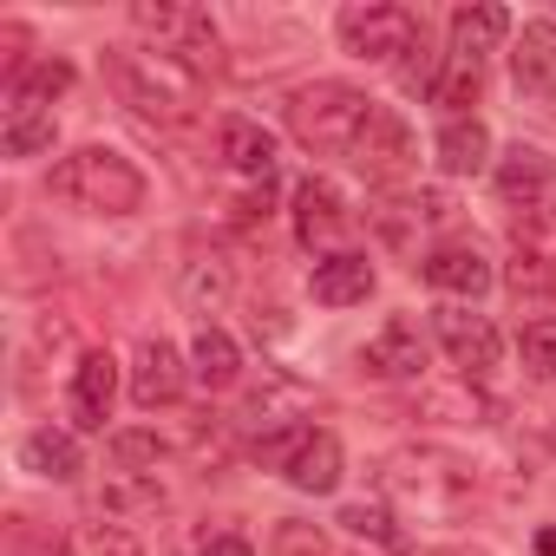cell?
Wrapping results in <instances>:
<instances>
[{"label":"cell","mask_w":556,"mask_h":556,"mask_svg":"<svg viewBox=\"0 0 556 556\" xmlns=\"http://www.w3.org/2000/svg\"><path fill=\"white\" fill-rule=\"evenodd\" d=\"M315 302L321 308H361L367 295H374V262L361 255V249H341V255H328V262H315Z\"/></svg>","instance_id":"18"},{"label":"cell","mask_w":556,"mask_h":556,"mask_svg":"<svg viewBox=\"0 0 556 556\" xmlns=\"http://www.w3.org/2000/svg\"><path fill=\"white\" fill-rule=\"evenodd\" d=\"M190 380H197L203 393H229V387L242 380V348H236V334H223L216 321L197 328V341H190Z\"/></svg>","instance_id":"20"},{"label":"cell","mask_w":556,"mask_h":556,"mask_svg":"<svg viewBox=\"0 0 556 556\" xmlns=\"http://www.w3.org/2000/svg\"><path fill=\"white\" fill-rule=\"evenodd\" d=\"M517 354H523V374H536V380H556V315H536V321H523V334H517Z\"/></svg>","instance_id":"30"},{"label":"cell","mask_w":556,"mask_h":556,"mask_svg":"<svg viewBox=\"0 0 556 556\" xmlns=\"http://www.w3.org/2000/svg\"><path fill=\"white\" fill-rule=\"evenodd\" d=\"M380 491H387V504H400V517L458 523L478 497V465L445 445H406L380 465Z\"/></svg>","instance_id":"1"},{"label":"cell","mask_w":556,"mask_h":556,"mask_svg":"<svg viewBox=\"0 0 556 556\" xmlns=\"http://www.w3.org/2000/svg\"><path fill=\"white\" fill-rule=\"evenodd\" d=\"M413 131H406V118L400 112H374V125L361 131V144H354V164L367 170V177H380V184H393V177H406L413 170Z\"/></svg>","instance_id":"13"},{"label":"cell","mask_w":556,"mask_h":556,"mask_svg":"<svg viewBox=\"0 0 556 556\" xmlns=\"http://www.w3.org/2000/svg\"><path fill=\"white\" fill-rule=\"evenodd\" d=\"M302 413H308V387H302V380H289V374H262V387L242 400L236 426H249L255 439H275V432H302V426H295Z\"/></svg>","instance_id":"10"},{"label":"cell","mask_w":556,"mask_h":556,"mask_svg":"<svg viewBox=\"0 0 556 556\" xmlns=\"http://www.w3.org/2000/svg\"><path fill=\"white\" fill-rule=\"evenodd\" d=\"M170 504V484L157 471H118L105 491H99V510L105 523H125V517H144V510H164Z\"/></svg>","instance_id":"25"},{"label":"cell","mask_w":556,"mask_h":556,"mask_svg":"<svg viewBox=\"0 0 556 556\" xmlns=\"http://www.w3.org/2000/svg\"><path fill=\"white\" fill-rule=\"evenodd\" d=\"M432 164L445 177H478L491 170V131L478 118H445V131L432 138Z\"/></svg>","instance_id":"19"},{"label":"cell","mask_w":556,"mask_h":556,"mask_svg":"<svg viewBox=\"0 0 556 556\" xmlns=\"http://www.w3.org/2000/svg\"><path fill=\"white\" fill-rule=\"evenodd\" d=\"M374 99L361 92V86H341V79H315V86H302L295 99H289V131L308 144V151H321V157H354V144H361V131L374 125Z\"/></svg>","instance_id":"4"},{"label":"cell","mask_w":556,"mask_h":556,"mask_svg":"<svg viewBox=\"0 0 556 556\" xmlns=\"http://www.w3.org/2000/svg\"><path fill=\"white\" fill-rule=\"evenodd\" d=\"M60 92H73V66H66V60H34V66H21V73H14L8 105L53 112V99H60Z\"/></svg>","instance_id":"26"},{"label":"cell","mask_w":556,"mask_h":556,"mask_svg":"<svg viewBox=\"0 0 556 556\" xmlns=\"http://www.w3.org/2000/svg\"><path fill=\"white\" fill-rule=\"evenodd\" d=\"M341 47L367 66H393L400 53H419L426 47V21L413 8H393V0H367V8H341L334 21Z\"/></svg>","instance_id":"5"},{"label":"cell","mask_w":556,"mask_h":556,"mask_svg":"<svg viewBox=\"0 0 556 556\" xmlns=\"http://www.w3.org/2000/svg\"><path fill=\"white\" fill-rule=\"evenodd\" d=\"M491 177H497V197H504V203L536 210V203L549 197V184H556V157H549L543 144H510V151L491 164Z\"/></svg>","instance_id":"15"},{"label":"cell","mask_w":556,"mask_h":556,"mask_svg":"<svg viewBox=\"0 0 556 556\" xmlns=\"http://www.w3.org/2000/svg\"><path fill=\"white\" fill-rule=\"evenodd\" d=\"M177 295H184V308L190 315H203V328H210V315H223L229 308V295H236V268L210 249H197L190 262H184V275H177Z\"/></svg>","instance_id":"17"},{"label":"cell","mask_w":556,"mask_h":556,"mask_svg":"<svg viewBox=\"0 0 556 556\" xmlns=\"http://www.w3.org/2000/svg\"><path fill=\"white\" fill-rule=\"evenodd\" d=\"M517 249L536 255L543 268H556V210H530L523 229H517Z\"/></svg>","instance_id":"33"},{"label":"cell","mask_w":556,"mask_h":556,"mask_svg":"<svg viewBox=\"0 0 556 556\" xmlns=\"http://www.w3.org/2000/svg\"><path fill=\"white\" fill-rule=\"evenodd\" d=\"M282 478H289L295 491H308V497H328V491L341 484V439L315 426V432L302 439V452L289 458V471H282Z\"/></svg>","instance_id":"23"},{"label":"cell","mask_w":556,"mask_h":556,"mask_svg":"<svg viewBox=\"0 0 556 556\" xmlns=\"http://www.w3.org/2000/svg\"><path fill=\"white\" fill-rule=\"evenodd\" d=\"M60 556H144V543L125 523H73L60 536Z\"/></svg>","instance_id":"28"},{"label":"cell","mask_w":556,"mask_h":556,"mask_svg":"<svg viewBox=\"0 0 556 556\" xmlns=\"http://www.w3.org/2000/svg\"><path fill=\"white\" fill-rule=\"evenodd\" d=\"M275 556H328V536H321V523L282 517V523H275Z\"/></svg>","instance_id":"34"},{"label":"cell","mask_w":556,"mask_h":556,"mask_svg":"<svg viewBox=\"0 0 556 556\" xmlns=\"http://www.w3.org/2000/svg\"><path fill=\"white\" fill-rule=\"evenodd\" d=\"M432 334H439L445 361H452L465 380H484V374L504 361V334H497V321L478 315L471 302H445V308L432 315Z\"/></svg>","instance_id":"7"},{"label":"cell","mask_w":556,"mask_h":556,"mask_svg":"<svg viewBox=\"0 0 556 556\" xmlns=\"http://www.w3.org/2000/svg\"><path fill=\"white\" fill-rule=\"evenodd\" d=\"M216 151H223V164L236 177H262L268 184V170H275V138L255 118H223L216 125Z\"/></svg>","instance_id":"21"},{"label":"cell","mask_w":556,"mask_h":556,"mask_svg":"<svg viewBox=\"0 0 556 556\" xmlns=\"http://www.w3.org/2000/svg\"><path fill=\"white\" fill-rule=\"evenodd\" d=\"M105 79L112 92L151 118V125H190L197 118V99H203V73H190L184 60L170 53H138V47H105Z\"/></svg>","instance_id":"2"},{"label":"cell","mask_w":556,"mask_h":556,"mask_svg":"<svg viewBox=\"0 0 556 556\" xmlns=\"http://www.w3.org/2000/svg\"><path fill=\"white\" fill-rule=\"evenodd\" d=\"M510 79L530 99H556V21H523L510 47Z\"/></svg>","instance_id":"16"},{"label":"cell","mask_w":556,"mask_h":556,"mask_svg":"<svg viewBox=\"0 0 556 556\" xmlns=\"http://www.w3.org/2000/svg\"><path fill=\"white\" fill-rule=\"evenodd\" d=\"M295 236H302V249H315L321 262L341 255V242L354 236V197H348L334 177H308V184L295 190Z\"/></svg>","instance_id":"8"},{"label":"cell","mask_w":556,"mask_h":556,"mask_svg":"<svg viewBox=\"0 0 556 556\" xmlns=\"http://www.w3.org/2000/svg\"><path fill=\"white\" fill-rule=\"evenodd\" d=\"M47 190H53L60 203H73V210H86V216H138L144 197H151L144 170H138L125 151H112V144H79V151H66V157L47 170Z\"/></svg>","instance_id":"3"},{"label":"cell","mask_w":556,"mask_h":556,"mask_svg":"<svg viewBox=\"0 0 556 556\" xmlns=\"http://www.w3.org/2000/svg\"><path fill=\"white\" fill-rule=\"evenodd\" d=\"M478 92H484V66H478V60H452V53H445L439 79H432V105H445L452 118H465V105H478Z\"/></svg>","instance_id":"29"},{"label":"cell","mask_w":556,"mask_h":556,"mask_svg":"<svg viewBox=\"0 0 556 556\" xmlns=\"http://www.w3.org/2000/svg\"><path fill=\"white\" fill-rule=\"evenodd\" d=\"M361 367H367L374 380H426V367H432V341L419 334L413 315H387V321L367 334Z\"/></svg>","instance_id":"9"},{"label":"cell","mask_w":556,"mask_h":556,"mask_svg":"<svg viewBox=\"0 0 556 556\" xmlns=\"http://www.w3.org/2000/svg\"><path fill=\"white\" fill-rule=\"evenodd\" d=\"M197 556H255V549H249L242 536H216V543H203Z\"/></svg>","instance_id":"35"},{"label":"cell","mask_w":556,"mask_h":556,"mask_svg":"<svg viewBox=\"0 0 556 556\" xmlns=\"http://www.w3.org/2000/svg\"><path fill=\"white\" fill-rule=\"evenodd\" d=\"M131 27H138L144 40H157V53L184 60L190 73H210L216 53H223L216 21H210L203 8H184V0H138V8H131Z\"/></svg>","instance_id":"6"},{"label":"cell","mask_w":556,"mask_h":556,"mask_svg":"<svg viewBox=\"0 0 556 556\" xmlns=\"http://www.w3.org/2000/svg\"><path fill=\"white\" fill-rule=\"evenodd\" d=\"M112 400H118V361H112L105 348H86L79 367H73V393H66L73 426H79V432H99V426L112 419Z\"/></svg>","instance_id":"11"},{"label":"cell","mask_w":556,"mask_h":556,"mask_svg":"<svg viewBox=\"0 0 556 556\" xmlns=\"http://www.w3.org/2000/svg\"><path fill=\"white\" fill-rule=\"evenodd\" d=\"M21 471L53 478V484H73V478L86 471V452H79V439H73V432L40 426V432H27V439H21Z\"/></svg>","instance_id":"22"},{"label":"cell","mask_w":556,"mask_h":556,"mask_svg":"<svg viewBox=\"0 0 556 556\" xmlns=\"http://www.w3.org/2000/svg\"><path fill=\"white\" fill-rule=\"evenodd\" d=\"M341 523H348L354 536H374L380 549H406V530L393 523V510H387V504H348V510H341Z\"/></svg>","instance_id":"31"},{"label":"cell","mask_w":556,"mask_h":556,"mask_svg":"<svg viewBox=\"0 0 556 556\" xmlns=\"http://www.w3.org/2000/svg\"><path fill=\"white\" fill-rule=\"evenodd\" d=\"M184 380H190V361H184L170 341H144V348L131 354V400H138L144 413L170 406V400L184 393Z\"/></svg>","instance_id":"14"},{"label":"cell","mask_w":556,"mask_h":556,"mask_svg":"<svg viewBox=\"0 0 556 556\" xmlns=\"http://www.w3.org/2000/svg\"><path fill=\"white\" fill-rule=\"evenodd\" d=\"M504 40H510V14L491 8V0H484V8H458L452 14V60H478L484 66V53H497Z\"/></svg>","instance_id":"24"},{"label":"cell","mask_w":556,"mask_h":556,"mask_svg":"<svg viewBox=\"0 0 556 556\" xmlns=\"http://www.w3.org/2000/svg\"><path fill=\"white\" fill-rule=\"evenodd\" d=\"M419 275H426L445 302H478V295H491V262H484L471 242H439V249L419 262Z\"/></svg>","instance_id":"12"},{"label":"cell","mask_w":556,"mask_h":556,"mask_svg":"<svg viewBox=\"0 0 556 556\" xmlns=\"http://www.w3.org/2000/svg\"><path fill=\"white\" fill-rule=\"evenodd\" d=\"M432 556H484V549H432Z\"/></svg>","instance_id":"36"},{"label":"cell","mask_w":556,"mask_h":556,"mask_svg":"<svg viewBox=\"0 0 556 556\" xmlns=\"http://www.w3.org/2000/svg\"><path fill=\"white\" fill-rule=\"evenodd\" d=\"M112 465H118V471H157V465H164V439L144 432V426H138V432H118V439H112Z\"/></svg>","instance_id":"32"},{"label":"cell","mask_w":556,"mask_h":556,"mask_svg":"<svg viewBox=\"0 0 556 556\" xmlns=\"http://www.w3.org/2000/svg\"><path fill=\"white\" fill-rule=\"evenodd\" d=\"M53 112H27V105H0V151L8 157H40L53 151Z\"/></svg>","instance_id":"27"}]
</instances>
